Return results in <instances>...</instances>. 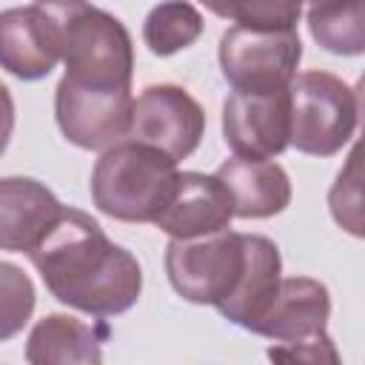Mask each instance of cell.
<instances>
[{"label":"cell","instance_id":"obj_11","mask_svg":"<svg viewBox=\"0 0 365 365\" xmlns=\"http://www.w3.org/2000/svg\"><path fill=\"white\" fill-rule=\"evenodd\" d=\"M231 220L234 202L217 174L208 177L200 171H182L177 174V188L163 214L154 220V225L171 240H188L222 231L231 225Z\"/></svg>","mask_w":365,"mask_h":365},{"label":"cell","instance_id":"obj_6","mask_svg":"<svg viewBox=\"0 0 365 365\" xmlns=\"http://www.w3.org/2000/svg\"><path fill=\"white\" fill-rule=\"evenodd\" d=\"M302 60L297 29L257 31L234 26L220 40V66L234 91H274L288 88Z\"/></svg>","mask_w":365,"mask_h":365},{"label":"cell","instance_id":"obj_12","mask_svg":"<svg viewBox=\"0 0 365 365\" xmlns=\"http://www.w3.org/2000/svg\"><path fill=\"white\" fill-rule=\"evenodd\" d=\"M63 214L60 200L31 177L0 180V251H31Z\"/></svg>","mask_w":365,"mask_h":365},{"label":"cell","instance_id":"obj_3","mask_svg":"<svg viewBox=\"0 0 365 365\" xmlns=\"http://www.w3.org/2000/svg\"><path fill=\"white\" fill-rule=\"evenodd\" d=\"M177 163L137 140L103 151L91 171L94 205L123 222H154L177 188Z\"/></svg>","mask_w":365,"mask_h":365},{"label":"cell","instance_id":"obj_9","mask_svg":"<svg viewBox=\"0 0 365 365\" xmlns=\"http://www.w3.org/2000/svg\"><path fill=\"white\" fill-rule=\"evenodd\" d=\"M222 134L237 157L271 160L282 154L291 134L288 88L234 91L222 106Z\"/></svg>","mask_w":365,"mask_h":365},{"label":"cell","instance_id":"obj_23","mask_svg":"<svg viewBox=\"0 0 365 365\" xmlns=\"http://www.w3.org/2000/svg\"><path fill=\"white\" fill-rule=\"evenodd\" d=\"M11 128H14V100H11V91L0 83V154L9 145Z\"/></svg>","mask_w":365,"mask_h":365},{"label":"cell","instance_id":"obj_13","mask_svg":"<svg viewBox=\"0 0 365 365\" xmlns=\"http://www.w3.org/2000/svg\"><path fill=\"white\" fill-rule=\"evenodd\" d=\"M331 314L328 288L311 277H288L279 279L274 302L254 322V334L271 336L277 342H297L325 331Z\"/></svg>","mask_w":365,"mask_h":365},{"label":"cell","instance_id":"obj_15","mask_svg":"<svg viewBox=\"0 0 365 365\" xmlns=\"http://www.w3.org/2000/svg\"><path fill=\"white\" fill-rule=\"evenodd\" d=\"M217 180L228 188L234 202V217L265 220L288 208L291 180L282 165L271 160L234 157L217 168Z\"/></svg>","mask_w":365,"mask_h":365},{"label":"cell","instance_id":"obj_10","mask_svg":"<svg viewBox=\"0 0 365 365\" xmlns=\"http://www.w3.org/2000/svg\"><path fill=\"white\" fill-rule=\"evenodd\" d=\"M60 60V31L43 6L0 11V68L20 80L48 77Z\"/></svg>","mask_w":365,"mask_h":365},{"label":"cell","instance_id":"obj_2","mask_svg":"<svg viewBox=\"0 0 365 365\" xmlns=\"http://www.w3.org/2000/svg\"><path fill=\"white\" fill-rule=\"evenodd\" d=\"M60 31L66 77L94 88H128L134 46L125 26L86 0H37Z\"/></svg>","mask_w":365,"mask_h":365},{"label":"cell","instance_id":"obj_20","mask_svg":"<svg viewBox=\"0 0 365 365\" xmlns=\"http://www.w3.org/2000/svg\"><path fill=\"white\" fill-rule=\"evenodd\" d=\"M34 311V285L23 268L0 262V342L23 331Z\"/></svg>","mask_w":365,"mask_h":365},{"label":"cell","instance_id":"obj_14","mask_svg":"<svg viewBox=\"0 0 365 365\" xmlns=\"http://www.w3.org/2000/svg\"><path fill=\"white\" fill-rule=\"evenodd\" d=\"M245 242V265L242 274L234 285V291L214 305L228 322L242 325V328H254V322L265 314V308L274 302L277 288H279V271H282V259H279V248L259 234H242Z\"/></svg>","mask_w":365,"mask_h":365},{"label":"cell","instance_id":"obj_18","mask_svg":"<svg viewBox=\"0 0 365 365\" xmlns=\"http://www.w3.org/2000/svg\"><path fill=\"white\" fill-rule=\"evenodd\" d=\"M202 34V14L185 0H165L154 6L143 23V40L151 54L168 57L188 48Z\"/></svg>","mask_w":365,"mask_h":365},{"label":"cell","instance_id":"obj_19","mask_svg":"<svg viewBox=\"0 0 365 365\" xmlns=\"http://www.w3.org/2000/svg\"><path fill=\"white\" fill-rule=\"evenodd\" d=\"M214 14L257 31H288L302 17V0H200Z\"/></svg>","mask_w":365,"mask_h":365},{"label":"cell","instance_id":"obj_4","mask_svg":"<svg viewBox=\"0 0 365 365\" xmlns=\"http://www.w3.org/2000/svg\"><path fill=\"white\" fill-rule=\"evenodd\" d=\"M288 143L314 157L336 154L356 131V91L328 71H302L288 86Z\"/></svg>","mask_w":365,"mask_h":365},{"label":"cell","instance_id":"obj_7","mask_svg":"<svg viewBox=\"0 0 365 365\" xmlns=\"http://www.w3.org/2000/svg\"><path fill=\"white\" fill-rule=\"evenodd\" d=\"M131 88H94L68 77L57 83L54 114L63 137L88 151H106L128 137Z\"/></svg>","mask_w":365,"mask_h":365},{"label":"cell","instance_id":"obj_16","mask_svg":"<svg viewBox=\"0 0 365 365\" xmlns=\"http://www.w3.org/2000/svg\"><path fill=\"white\" fill-rule=\"evenodd\" d=\"M106 331L91 328L88 322L68 317V314H48L43 317L31 334H29V345H26V359L34 365H51V362H74V365H88V362H100Z\"/></svg>","mask_w":365,"mask_h":365},{"label":"cell","instance_id":"obj_1","mask_svg":"<svg viewBox=\"0 0 365 365\" xmlns=\"http://www.w3.org/2000/svg\"><path fill=\"white\" fill-rule=\"evenodd\" d=\"M29 257L51 297L94 317L128 311L143 291V271L134 254L114 245L97 220L77 208H63Z\"/></svg>","mask_w":365,"mask_h":365},{"label":"cell","instance_id":"obj_21","mask_svg":"<svg viewBox=\"0 0 365 365\" xmlns=\"http://www.w3.org/2000/svg\"><path fill=\"white\" fill-rule=\"evenodd\" d=\"M331 211L334 220L348 228L351 234H362V197H359V154L354 151L348 160V168L336 177V185L331 188Z\"/></svg>","mask_w":365,"mask_h":365},{"label":"cell","instance_id":"obj_8","mask_svg":"<svg viewBox=\"0 0 365 365\" xmlns=\"http://www.w3.org/2000/svg\"><path fill=\"white\" fill-rule=\"evenodd\" d=\"M205 131V114L200 103L180 86H148L131 106L128 140L145 143L174 163L194 154Z\"/></svg>","mask_w":365,"mask_h":365},{"label":"cell","instance_id":"obj_17","mask_svg":"<svg viewBox=\"0 0 365 365\" xmlns=\"http://www.w3.org/2000/svg\"><path fill=\"white\" fill-rule=\"evenodd\" d=\"M308 29L325 51L356 57L365 48V0H317L308 9Z\"/></svg>","mask_w":365,"mask_h":365},{"label":"cell","instance_id":"obj_22","mask_svg":"<svg viewBox=\"0 0 365 365\" xmlns=\"http://www.w3.org/2000/svg\"><path fill=\"white\" fill-rule=\"evenodd\" d=\"M268 356L277 362H308V365H319V362L336 365L339 362V354H336V348L325 331L305 336V339H297V342H279L277 348L268 351Z\"/></svg>","mask_w":365,"mask_h":365},{"label":"cell","instance_id":"obj_5","mask_svg":"<svg viewBox=\"0 0 365 365\" xmlns=\"http://www.w3.org/2000/svg\"><path fill=\"white\" fill-rule=\"evenodd\" d=\"M245 265L242 234L228 228L171 240L165 248V274L171 288L197 305H220L237 285Z\"/></svg>","mask_w":365,"mask_h":365},{"label":"cell","instance_id":"obj_24","mask_svg":"<svg viewBox=\"0 0 365 365\" xmlns=\"http://www.w3.org/2000/svg\"><path fill=\"white\" fill-rule=\"evenodd\" d=\"M311 3H317V0H311Z\"/></svg>","mask_w":365,"mask_h":365}]
</instances>
